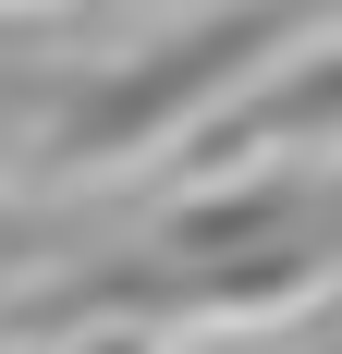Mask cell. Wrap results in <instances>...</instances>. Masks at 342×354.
I'll use <instances>...</instances> for the list:
<instances>
[{"label":"cell","mask_w":342,"mask_h":354,"mask_svg":"<svg viewBox=\"0 0 342 354\" xmlns=\"http://www.w3.org/2000/svg\"><path fill=\"white\" fill-rule=\"evenodd\" d=\"M257 122H342V62L318 73V86H281V98L257 110ZM257 122H244V135H257Z\"/></svg>","instance_id":"obj_2"},{"label":"cell","mask_w":342,"mask_h":354,"mask_svg":"<svg viewBox=\"0 0 342 354\" xmlns=\"http://www.w3.org/2000/svg\"><path fill=\"white\" fill-rule=\"evenodd\" d=\"M269 37H281V25L257 12V25H208V37H183V49H159L147 73H123V86H98V98H86V110L62 122V159H123V147H147V135L171 122V110L220 98V86H233V73L257 62Z\"/></svg>","instance_id":"obj_1"}]
</instances>
